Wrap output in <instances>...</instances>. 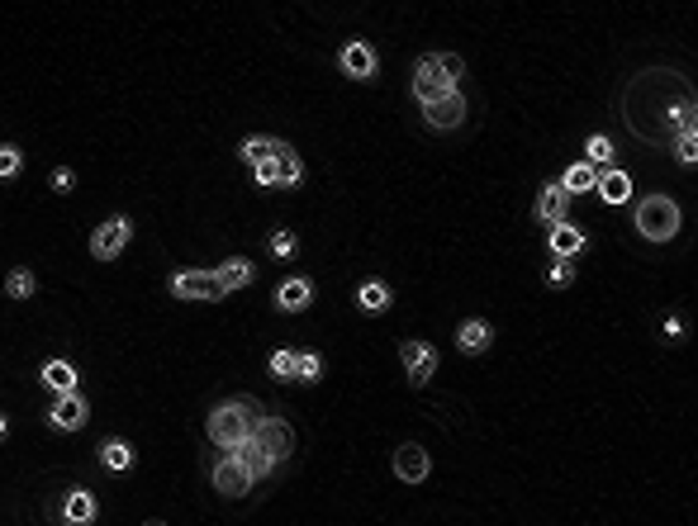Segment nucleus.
<instances>
[{
	"label": "nucleus",
	"mask_w": 698,
	"mask_h": 526,
	"mask_svg": "<svg viewBox=\"0 0 698 526\" xmlns=\"http://www.w3.org/2000/svg\"><path fill=\"white\" fill-rule=\"evenodd\" d=\"M266 247H271V256H276V261H290L299 242H295V232H290V228H281V232H271V242H266Z\"/></svg>",
	"instance_id": "31"
},
{
	"label": "nucleus",
	"mask_w": 698,
	"mask_h": 526,
	"mask_svg": "<svg viewBox=\"0 0 698 526\" xmlns=\"http://www.w3.org/2000/svg\"><path fill=\"white\" fill-rule=\"evenodd\" d=\"M414 95H418V105H437V100H447V95H456V81H447L437 72L432 52L418 58V67H414Z\"/></svg>",
	"instance_id": "5"
},
{
	"label": "nucleus",
	"mask_w": 698,
	"mask_h": 526,
	"mask_svg": "<svg viewBox=\"0 0 698 526\" xmlns=\"http://www.w3.org/2000/svg\"><path fill=\"white\" fill-rule=\"evenodd\" d=\"M214 489L224 493V498H242V493L252 489V479H248V469H242V465L228 455V460L214 465Z\"/></svg>",
	"instance_id": "12"
},
{
	"label": "nucleus",
	"mask_w": 698,
	"mask_h": 526,
	"mask_svg": "<svg viewBox=\"0 0 698 526\" xmlns=\"http://www.w3.org/2000/svg\"><path fill=\"white\" fill-rule=\"evenodd\" d=\"M684 224V209L670 195H646L637 204V232L646 242H670Z\"/></svg>",
	"instance_id": "1"
},
{
	"label": "nucleus",
	"mask_w": 698,
	"mask_h": 526,
	"mask_svg": "<svg viewBox=\"0 0 698 526\" xmlns=\"http://www.w3.org/2000/svg\"><path fill=\"white\" fill-rule=\"evenodd\" d=\"M423 119H428V129H437V133L461 129V123H465V100H461V90L447 95V100H437V105H423Z\"/></svg>",
	"instance_id": "11"
},
{
	"label": "nucleus",
	"mask_w": 698,
	"mask_h": 526,
	"mask_svg": "<svg viewBox=\"0 0 698 526\" xmlns=\"http://www.w3.org/2000/svg\"><path fill=\"white\" fill-rule=\"evenodd\" d=\"M428 469H432V460H428V451H423L418 441H404V446L394 451V479L423 483V479H428Z\"/></svg>",
	"instance_id": "9"
},
{
	"label": "nucleus",
	"mask_w": 698,
	"mask_h": 526,
	"mask_svg": "<svg viewBox=\"0 0 698 526\" xmlns=\"http://www.w3.org/2000/svg\"><path fill=\"white\" fill-rule=\"evenodd\" d=\"M228 455H233V460H238L242 469H248V479H266L271 469H276V460H271V455H266L262 446H257L252 436H248V441H238V446H233Z\"/></svg>",
	"instance_id": "13"
},
{
	"label": "nucleus",
	"mask_w": 698,
	"mask_h": 526,
	"mask_svg": "<svg viewBox=\"0 0 698 526\" xmlns=\"http://www.w3.org/2000/svg\"><path fill=\"white\" fill-rule=\"evenodd\" d=\"M594 181H599V171L590 161H575V166H566V176H560V195H584V190H594Z\"/></svg>",
	"instance_id": "21"
},
{
	"label": "nucleus",
	"mask_w": 698,
	"mask_h": 526,
	"mask_svg": "<svg viewBox=\"0 0 698 526\" xmlns=\"http://www.w3.org/2000/svg\"><path fill=\"white\" fill-rule=\"evenodd\" d=\"M594 190L604 195V204H627V200H632V176L618 171V166H608V171H599Z\"/></svg>",
	"instance_id": "15"
},
{
	"label": "nucleus",
	"mask_w": 698,
	"mask_h": 526,
	"mask_svg": "<svg viewBox=\"0 0 698 526\" xmlns=\"http://www.w3.org/2000/svg\"><path fill=\"white\" fill-rule=\"evenodd\" d=\"M309 303H313V285L309 280H285L276 289V309L281 313H305Z\"/></svg>",
	"instance_id": "16"
},
{
	"label": "nucleus",
	"mask_w": 698,
	"mask_h": 526,
	"mask_svg": "<svg viewBox=\"0 0 698 526\" xmlns=\"http://www.w3.org/2000/svg\"><path fill=\"white\" fill-rule=\"evenodd\" d=\"M76 380L81 375H76L72 361H48L44 365V384H48V389H58V394H76Z\"/></svg>",
	"instance_id": "24"
},
{
	"label": "nucleus",
	"mask_w": 698,
	"mask_h": 526,
	"mask_svg": "<svg viewBox=\"0 0 698 526\" xmlns=\"http://www.w3.org/2000/svg\"><path fill=\"white\" fill-rule=\"evenodd\" d=\"M546 280H551V285H570V280H575V261H556Z\"/></svg>",
	"instance_id": "36"
},
{
	"label": "nucleus",
	"mask_w": 698,
	"mask_h": 526,
	"mask_svg": "<svg viewBox=\"0 0 698 526\" xmlns=\"http://www.w3.org/2000/svg\"><path fill=\"white\" fill-rule=\"evenodd\" d=\"M129 238H133V224H129V218H109V224H100V228L91 232V256H95V261H115V256L129 247Z\"/></svg>",
	"instance_id": "6"
},
{
	"label": "nucleus",
	"mask_w": 698,
	"mask_h": 526,
	"mask_svg": "<svg viewBox=\"0 0 698 526\" xmlns=\"http://www.w3.org/2000/svg\"><path fill=\"white\" fill-rule=\"evenodd\" d=\"M337 67H342L352 81H371V76H376V48L361 43V38H357V43H342Z\"/></svg>",
	"instance_id": "10"
},
{
	"label": "nucleus",
	"mask_w": 698,
	"mask_h": 526,
	"mask_svg": "<svg viewBox=\"0 0 698 526\" xmlns=\"http://www.w3.org/2000/svg\"><path fill=\"white\" fill-rule=\"evenodd\" d=\"M400 361H404L408 384H414V389H423V384L437 375V346H428V342H404V346H400Z\"/></svg>",
	"instance_id": "7"
},
{
	"label": "nucleus",
	"mask_w": 698,
	"mask_h": 526,
	"mask_svg": "<svg viewBox=\"0 0 698 526\" xmlns=\"http://www.w3.org/2000/svg\"><path fill=\"white\" fill-rule=\"evenodd\" d=\"M248 408H252L248 398H233V404H218V408L210 412V441H214L218 451H233L238 441H248V436H252L257 418H252Z\"/></svg>",
	"instance_id": "2"
},
{
	"label": "nucleus",
	"mask_w": 698,
	"mask_h": 526,
	"mask_svg": "<svg viewBox=\"0 0 698 526\" xmlns=\"http://www.w3.org/2000/svg\"><path fill=\"white\" fill-rule=\"evenodd\" d=\"M537 218H542V224H551V228L566 224V195H560L556 181L537 190Z\"/></svg>",
	"instance_id": "18"
},
{
	"label": "nucleus",
	"mask_w": 698,
	"mask_h": 526,
	"mask_svg": "<svg viewBox=\"0 0 698 526\" xmlns=\"http://www.w3.org/2000/svg\"><path fill=\"white\" fill-rule=\"evenodd\" d=\"M72 185H76L72 166H58V171H52V190H58V195H72Z\"/></svg>",
	"instance_id": "35"
},
{
	"label": "nucleus",
	"mask_w": 698,
	"mask_h": 526,
	"mask_svg": "<svg viewBox=\"0 0 698 526\" xmlns=\"http://www.w3.org/2000/svg\"><path fill=\"white\" fill-rule=\"evenodd\" d=\"M48 422L58 427V432H81V427L91 422V408L81 394H58V404L48 408Z\"/></svg>",
	"instance_id": "8"
},
{
	"label": "nucleus",
	"mask_w": 698,
	"mask_h": 526,
	"mask_svg": "<svg viewBox=\"0 0 698 526\" xmlns=\"http://www.w3.org/2000/svg\"><path fill=\"white\" fill-rule=\"evenodd\" d=\"M214 275H218V285H224L228 294H233V289H248V285H252V261H242V256H228V261H224V266H218Z\"/></svg>",
	"instance_id": "23"
},
{
	"label": "nucleus",
	"mask_w": 698,
	"mask_h": 526,
	"mask_svg": "<svg viewBox=\"0 0 698 526\" xmlns=\"http://www.w3.org/2000/svg\"><path fill=\"white\" fill-rule=\"evenodd\" d=\"M546 247H551V256H556V261H570L575 252H584V232H580V228H570V224H560V228H551Z\"/></svg>",
	"instance_id": "20"
},
{
	"label": "nucleus",
	"mask_w": 698,
	"mask_h": 526,
	"mask_svg": "<svg viewBox=\"0 0 698 526\" xmlns=\"http://www.w3.org/2000/svg\"><path fill=\"white\" fill-rule=\"evenodd\" d=\"M147 526H162V522H147Z\"/></svg>",
	"instance_id": "38"
},
{
	"label": "nucleus",
	"mask_w": 698,
	"mask_h": 526,
	"mask_svg": "<svg viewBox=\"0 0 698 526\" xmlns=\"http://www.w3.org/2000/svg\"><path fill=\"white\" fill-rule=\"evenodd\" d=\"M62 522L67 526H91L95 522V498L86 489H72V493H67V503H62Z\"/></svg>",
	"instance_id": "19"
},
{
	"label": "nucleus",
	"mask_w": 698,
	"mask_h": 526,
	"mask_svg": "<svg viewBox=\"0 0 698 526\" xmlns=\"http://www.w3.org/2000/svg\"><path fill=\"white\" fill-rule=\"evenodd\" d=\"M5 432H10V422H5V418H0V441H5Z\"/></svg>",
	"instance_id": "37"
},
{
	"label": "nucleus",
	"mask_w": 698,
	"mask_h": 526,
	"mask_svg": "<svg viewBox=\"0 0 698 526\" xmlns=\"http://www.w3.org/2000/svg\"><path fill=\"white\" fill-rule=\"evenodd\" d=\"M171 294L176 299H195V303H218V299H228V289L218 285L214 271H176L171 275Z\"/></svg>",
	"instance_id": "3"
},
{
	"label": "nucleus",
	"mask_w": 698,
	"mask_h": 526,
	"mask_svg": "<svg viewBox=\"0 0 698 526\" xmlns=\"http://www.w3.org/2000/svg\"><path fill=\"white\" fill-rule=\"evenodd\" d=\"M100 465L109 469V475H124V469L133 465V446H129V441H119V436H109L100 446Z\"/></svg>",
	"instance_id": "25"
},
{
	"label": "nucleus",
	"mask_w": 698,
	"mask_h": 526,
	"mask_svg": "<svg viewBox=\"0 0 698 526\" xmlns=\"http://www.w3.org/2000/svg\"><path fill=\"white\" fill-rule=\"evenodd\" d=\"M20 166H24L20 147H0V181H10V176H20Z\"/></svg>",
	"instance_id": "33"
},
{
	"label": "nucleus",
	"mask_w": 698,
	"mask_h": 526,
	"mask_svg": "<svg viewBox=\"0 0 698 526\" xmlns=\"http://www.w3.org/2000/svg\"><path fill=\"white\" fill-rule=\"evenodd\" d=\"M5 294H10V299H34V294H38L34 271H24V266L10 271V275H5Z\"/></svg>",
	"instance_id": "28"
},
{
	"label": "nucleus",
	"mask_w": 698,
	"mask_h": 526,
	"mask_svg": "<svg viewBox=\"0 0 698 526\" xmlns=\"http://www.w3.org/2000/svg\"><path fill=\"white\" fill-rule=\"evenodd\" d=\"M271 375H276V380H295V351H276V356H271Z\"/></svg>",
	"instance_id": "34"
},
{
	"label": "nucleus",
	"mask_w": 698,
	"mask_h": 526,
	"mask_svg": "<svg viewBox=\"0 0 698 526\" xmlns=\"http://www.w3.org/2000/svg\"><path fill=\"white\" fill-rule=\"evenodd\" d=\"M613 157H618V147H613V137H608V133H594L590 143H584V161H590L594 171H608Z\"/></svg>",
	"instance_id": "26"
},
{
	"label": "nucleus",
	"mask_w": 698,
	"mask_h": 526,
	"mask_svg": "<svg viewBox=\"0 0 698 526\" xmlns=\"http://www.w3.org/2000/svg\"><path fill=\"white\" fill-rule=\"evenodd\" d=\"M281 147H285V143H281V137H248V143H242V147H238V157H242V161H248V166H257V161H266V157H276V152H281Z\"/></svg>",
	"instance_id": "27"
},
{
	"label": "nucleus",
	"mask_w": 698,
	"mask_h": 526,
	"mask_svg": "<svg viewBox=\"0 0 698 526\" xmlns=\"http://www.w3.org/2000/svg\"><path fill=\"white\" fill-rule=\"evenodd\" d=\"M432 62H437V72H442L447 81H461V72H465V62L456 58V52H432Z\"/></svg>",
	"instance_id": "32"
},
{
	"label": "nucleus",
	"mask_w": 698,
	"mask_h": 526,
	"mask_svg": "<svg viewBox=\"0 0 698 526\" xmlns=\"http://www.w3.org/2000/svg\"><path fill=\"white\" fill-rule=\"evenodd\" d=\"M390 303H394V294H390L385 280H366V285L357 289V309H361V313H385Z\"/></svg>",
	"instance_id": "22"
},
{
	"label": "nucleus",
	"mask_w": 698,
	"mask_h": 526,
	"mask_svg": "<svg viewBox=\"0 0 698 526\" xmlns=\"http://www.w3.org/2000/svg\"><path fill=\"white\" fill-rule=\"evenodd\" d=\"M295 380H299V384H319V380H323V356L295 351Z\"/></svg>",
	"instance_id": "29"
},
{
	"label": "nucleus",
	"mask_w": 698,
	"mask_h": 526,
	"mask_svg": "<svg viewBox=\"0 0 698 526\" xmlns=\"http://www.w3.org/2000/svg\"><path fill=\"white\" fill-rule=\"evenodd\" d=\"M675 161L679 166H694L698 161V133L689 129V133H675Z\"/></svg>",
	"instance_id": "30"
},
{
	"label": "nucleus",
	"mask_w": 698,
	"mask_h": 526,
	"mask_svg": "<svg viewBox=\"0 0 698 526\" xmlns=\"http://www.w3.org/2000/svg\"><path fill=\"white\" fill-rule=\"evenodd\" d=\"M489 342H495V327H489L485 318H471V323L456 327V351H465V356L489 351Z\"/></svg>",
	"instance_id": "14"
},
{
	"label": "nucleus",
	"mask_w": 698,
	"mask_h": 526,
	"mask_svg": "<svg viewBox=\"0 0 698 526\" xmlns=\"http://www.w3.org/2000/svg\"><path fill=\"white\" fill-rule=\"evenodd\" d=\"M271 166H276V190H290V185L305 181V161L295 157V147H290V143H285L276 157H271Z\"/></svg>",
	"instance_id": "17"
},
{
	"label": "nucleus",
	"mask_w": 698,
	"mask_h": 526,
	"mask_svg": "<svg viewBox=\"0 0 698 526\" xmlns=\"http://www.w3.org/2000/svg\"><path fill=\"white\" fill-rule=\"evenodd\" d=\"M252 441H257V446H262V451L271 455V460H276V465H281L290 451H295V432H290V422H285V418H257V427H252Z\"/></svg>",
	"instance_id": "4"
}]
</instances>
